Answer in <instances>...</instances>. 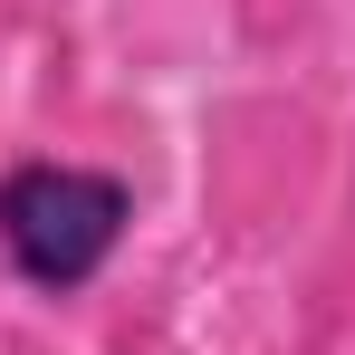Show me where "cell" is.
<instances>
[{
    "mask_svg": "<svg viewBox=\"0 0 355 355\" xmlns=\"http://www.w3.org/2000/svg\"><path fill=\"white\" fill-rule=\"evenodd\" d=\"M125 221H135V192L96 164H10L0 173V250L29 288H87L106 259H116Z\"/></svg>",
    "mask_w": 355,
    "mask_h": 355,
    "instance_id": "obj_1",
    "label": "cell"
}]
</instances>
